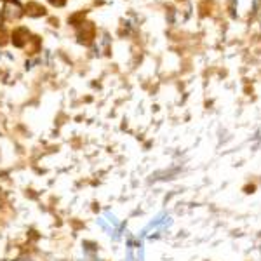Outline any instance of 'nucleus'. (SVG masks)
<instances>
[{
	"mask_svg": "<svg viewBox=\"0 0 261 261\" xmlns=\"http://www.w3.org/2000/svg\"><path fill=\"white\" fill-rule=\"evenodd\" d=\"M23 14H24L23 6L18 0H7V2L4 4V16H6L7 19H19Z\"/></svg>",
	"mask_w": 261,
	"mask_h": 261,
	"instance_id": "f257e3e1",
	"label": "nucleus"
},
{
	"mask_svg": "<svg viewBox=\"0 0 261 261\" xmlns=\"http://www.w3.org/2000/svg\"><path fill=\"white\" fill-rule=\"evenodd\" d=\"M21 35H24V37H30V32L26 30V28H18L14 33H12V42H14L18 47H23L24 45V42H26V39H23Z\"/></svg>",
	"mask_w": 261,
	"mask_h": 261,
	"instance_id": "f03ea898",
	"label": "nucleus"
},
{
	"mask_svg": "<svg viewBox=\"0 0 261 261\" xmlns=\"http://www.w3.org/2000/svg\"><path fill=\"white\" fill-rule=\"evenodd\" d=\"M49 2H51L52 6H57V7H60V6H65L66 0H49Z\"/></svg>",
	"mask_w": 261,
	"mask_h": 261,
	"instance_id": "7ed1b4c3",
	"label": "nucleus"
},
{
	"mask_svg": "<svg viewBox=\"0 0 261 261\" xmlns=\"http://www.w3.org/2000/svg\"><path fill=\"white\" fill-rule=\"evenodd\" d=\"M2 21H4V12H0V24H2Z\"/></svg>",
	"mask_w": 261,
	"mask_h": 261,
	"instance_id": "20e7f679",
	"label": "nucleus"
},
{
	"mask_svg": "<svg viewBox=\"0 0 261 261\" xmlns=\"http://www.w3.org/2000/svg\"><path fill=\"white\" fill-rule=\"evenodd\" d=\"M4 2H7V0H4Z\"/></svg>",
	"mask_w": 261,
	"mask_h": 261,
	"instance_id": "39448f33",
	"label": "nucleus"
}]
</instances>
